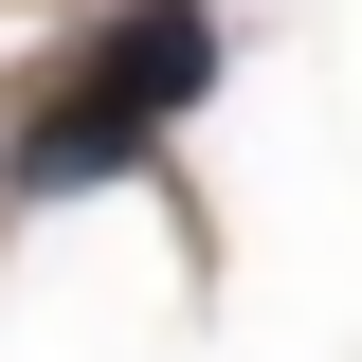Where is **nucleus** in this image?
Segmentation results:
<instances>
[{"instance_id": "f257e3e1", "label": "nucleus", "mask_w": 362, "mask_h": 362, "mask_svg": "<svg viewBox=\"0 0 362 362\" xmlns=\"http://www.w3.org/2000/svg\"><path fill=\"white\" fill-rule=\"evenodd\" d=\"M199 90H218V18H199V0H145V18H109V54H90V90L73 109H109V127H163V109H199Z\"/></svg>"}]
</instances>
